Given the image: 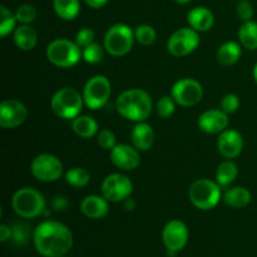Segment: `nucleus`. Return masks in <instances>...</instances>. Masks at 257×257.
<instances>
[{"mask_svg": "<svg viewBox=\"0 0 257 257\" xmlns=\"http://www.w3.org/2000/svg\"><path fill=\"white\" fill-rule=\"evenodd\" d=\"M34 247L44 257H62L73 247V233L64 223L44 221L35 227L33 233Z\"/></svg>", "mask_w": 257, "mask_h": 257, "instance_id": "1", "label": "nucleus"}, {"mask_svg": "<svg viewBox=\"0 0 257 257\" xmlns=\"http://www.w3.org/2000/svg\"><path fill=\"white\" fill-rule=\"evenodd\" d=\"M117 112L125 119L133 122H145L153 110L151 95L146 90L133 88L124 90L115 100Z\"/></svg>", "mask_w": 257, "mask_h": 257, "instance_id": "2", "label": "nucleus"}, {"mask_svg": "<svg viewBox=\"0 0 257 257\" xmlns=\"http://www.w3.org/2000/svg\"><path fill=\"white\" fill-rule=\"evenodd\" d=\"M13 210L23 218H34L45 210V200L39 191L30 187L18 190L12 198Z\"/></svg>", "mask_w": 257, "mask_h": 257, "instance_id": "3", "label": "nucleus"}, {"mask_svg": "<svg viewBox=\"0 0 257 257\" xmlns=\"http://www.w3.org/2000/svg\"><path fill=\"white\" fill-rule=\"evenodd\" d=\"M188 196L192 205L198 210H212L221 200V186L207 178H201L191 185Z\"/></svg>", "mask_w": 257, "mask_h": 257, "instance_id": "4", "label": "nucleus"}, {"mask_svg": "<svg viewBox=\"0 0 257 257\" xmlns=\"http://www.w3.org/2000/svg\"><path fill=\"white\" fill-rule=\"evenodd\" d=\"M83 95L77 89L70 87H64L62 89L57 90L52 98V109L58 117L63 119H74L79 115L82 110Z\"/></svg>", "mask_w": 257, "mask_h": 257, "instance_id": "5", "label": "nucleus"}, {"mask_svg": "<svg viewBox=\"0 0 257 257\" xmlns=\"http://www.w3.org/2000/svg\"><path fill=\"white\" fill-rule=\"evenodd\" d=\"M80 57V48L72 40L55 39L50 42L47 48L48 60L55 67L70 68L79 62Z\"/></svg>", "mask_w": 257, "mask_h": 257, "instance_id": "6", "label": "nucleus"}, {"mask_svg": "<svg viewBox=\"0 0 257 257\" xmlns=\"http://www.w3.org/2000/svg\"><path fill=\"white\" fill-rule=\"evenodd\" d=\"M135 39V32L128 25L118 23L105 33L104 49L113 57H122L132 49Z\"/></svg>", "mask_w": 257, "mask_h": 257, "instance_id": "7", "label": "nucleus"}, {"mask_svg": "<svg viewBox=\"0 0 257 257\" xmlns=\"http://www.w3.org/2000/svg\"><path fill=\"white\" fill-rule=\"evenodd\" d=\"M112 94V85L104 75H94L90 78L83 89V99L85 105L95 110L104 107Z\"/></svg>", "mask_w": 257, "mask_h": 257, "instance_id": "8", "label": "nucleus"}, {"mask_svg": "<svg viewBox=\"0 0 257 257\" xmlns=\"http://www.w3.org/2000/svg\"><path fill=\"white\" fill-rule=\"evenodd\" d=\"M33 176L42 182H54L63 175V163L55 156L43 153L33 160L30 166Z\"/></svg>", "mask_w": 257, "mask_h": 257, "instance_id": "9", "label": "nucleus"}, {"mask_svg": "<svg viewBox=\"0 0 257 257\" xmlns=\"http://www.w3.org/2000/svg\"><path fill=\"white\" fill-rule=\"evenodd\" d=\"M190 232L185 222L180 220H172L166 223L162 231V241L167 250L168 256H175L187 245Z\"/></svg>", "mask_w": 257, "mask_h": 257, "instance_id": "10", "label": "nucleus"}, {"mask_svg": "<svg viewBox=\"0 0 257 257\" xmlns=\"http://www.w3.org/2000/svg\"><path fill=\"white\" fill-rule=\"evenodd\" d=\"M171 97L182 107H192L201 102L203 97V88L200 82L192 78H183L173 84Z\"/></svg>", "mask_w": 257, "mask_h": 257, "instance_id": "11", "label": "nucleus"}, {"mask_svg": "<svg viewBox=\"0 0 257 257\" xmlns=\"http://www.w3.org/2000/svg\"><path fill=\"white\" fill-rule=\"evenodd\" d=\"M200 35L192 28H181L176 30L167 42V49L175 57H186L197 49Z\"/></svg>", "mask_w": 257, "mask_h": 257, "instance_id": "12", "label": "nucleus"}, {"mask_svg": "<svg viewBox=\"0 0 257 257\" xmlns=\"http://www.w3.org/2000/svg\"><path fill=\"white\" fill-rule=\"evenodd\" d=\"M100 190L103 197L110 202H122L132 195L133 183L122 173H112L104 178Z\"/></svg>", "mask_w": 257, "mask_h": 257, "instance_id": "13", "label": "nucleus"}, {"mask_svg": "<svg viewBox=\"0 0 257 257\" xmlns=\"http://www.w3.org/2000/svg\"><path fill=\"white\" fill-rule=\"evenodd\" d=\"M27 107L18 99H5L0 104V125L5 130L19 127L27 119Z\"/></svg>", "mask_w": 257, "mask_h": 257, "instance_id": "14", "label": "nucleus"}, {"mask_svg": "<svg viewBox=\"0 0 257 257\" xmlns=\"http://www.w3.org/2000/svg\"><path fill=\"white\" fill-rule=\"evenodd\" d=\"M110 161L115 167L123 171H133L140 166V151L135 146L120 143L110 151Z\"/></svg>", "mask_w": 257, "mask_h": 257, "instance_id": "15", "label": "nucleus"}, {"mask_svg": "<svg viewBox=\"0 0 257 257\" xmlns=\"http://www.w3.org/2000/svg\"><path fill=\"white\" fill-rule=\"evenodd\" d=\"M217 148L221 156L227 160L236 158L243 148V138L238 131L236 130H225L220 133L217 140Z\"/></svg>", "mask_w": 257, "mask_h": 257, "instance_id": "16", "label": "nucleus"}, {"mask_svg": "<svg viewBox=\"0 0 257 257\" xmlns=\"http://www.w3.org/2000/svg\"><path fill=\"white\" fill-rule=\"evenodd\" d=\"M198 128L207 135L222 133L227 130L228 117L222 109H210L198 117Z\"/></svg>", "mask_w": 257, "mask_h": 257, "instance_id": "17", "label": "nucleus"}, {"mask_svg": "<svg viewBox=\"0 0 257 257\" xmlns=\"http://www.w3.org/2000/svg\"><path fill=\"white\" fill-rule=\"evenodd\" d=\"M80 210H82L83 215L87 217L98 220V218H103L104 216H107L108 211H109V205H108L107 198H104L103 196L89 195L83 198V201L80 202Z\"/></svg>", "mask_w": 257, "mask_h": 257, "instance_id": "18", "label": "nucleus"}, {"mask_svg": "<svg viewBox=\"0 0 257 257\" xmlns=\"http://www.w3.org/2000/svg\"><path fill=\"white\" fill-rule=\"evenodd\" d=\"M187 22L196 32H207L213 27L215 17L210 9L205 7H196L187 14Z\"/></svg>", "mask_w": 257, "mask_h": 257, "instance_id": "19", "label": "nucleus"}, {"mask_svg": "<svg viewBox=\"0 0 257 257\" xmlns=\"http://www.w3.org/2000/svg\"><path fill=\"white\" fill-rule=\"evenodd\" d=\"M155 131L148 123L138 122L135 125L131 133V141L132 145L137 148L138 151H148L155 143Z\"/></svg>", "mask_w": 257, "mask_h": 257, "instance_id": "20", "label": "nucleus"}, {"mask_svg": "<svg viewBox=\"0 0 257 257\" xmlns=\"http://www.w3.org/2000/svg\"><path fill=\"white\" fill-rule=\"evenodd\" d=\"M14 42L19 49L32 50L38 43V34L29 24H22L14 30Z\"/></svg>", "mask_w": 257, "mask_h": 257, "instance_id": "21", "label": "nucleus"}, {"mask_svg": "<svg viewBox=\"0 0 257 257\" xmlns=\"http://www.w3.org/2000/svg\"><path fill=\"white\" fill-rule=\"evenodd\" d=\"M241 45L236 42H227L223 43L220 48H218L217 53H216V58H217V62L221 65H232L237 62L241 58Z\"/></svg>", "mask_w": 257, "mask_h": 257, "instance_id": "22", "label": "nucleus"}, {"mask_svg": "<svg viewBox=\"0 0 257 257\" xmlns=\"http://www.w3.org/2000/svg\"><path fill=\"white\" fill-rule=\"evenodd\" d=\"M72 127L75 135L79 136L80 138H85V140L98 135L97 120L89 115H78L77 118L73 119Z\"/></svg>", "mask_w": 257, "mask_h": 257, "instance_id": "23", "label": "nucleus"}, {"mask_svg": "<svg viewBox=\"0 0 257 257\" xmlns=\"http://www.w3.org/2000/svg\"><path fill=\"white\" fill-rule=\"evenodd\" d=\"M223 201L233 208L246 207L251 202V192L245 187H232L223 195Z\"/></svg>", "mask_w": 257, "mask_h": 257, "instance_id": "24", "label": "nucleus"}, {"mask_svg": "<svg viewBox=\"0 0 257 257\" xmlns=\"http://www.w3.org/2000/svg\"><path fill=\"white\" fill-rule=\"evenodd\" d=\"M238 40L248 50L257 49V23L253 20L245 22L238 29Z\"/></svg>", "mask_w": 257, "mask_h": 257, "instance_id": "25", "label": "nucleus"}, {"mask_svg": "<svg viewBox=\"0 0 257 257\" xmlns=\"http://www.w3.org/2000/svg\"><path fill=\"white\" fill-rule=\"evenodd\" d=\"M53 7L63 20H74L80 12L79 0H53Z\"/></svg>", "mask_w": 257, "mask_h": 257, "instance_id": "26", "label": "nucleus"}, {"mask_svg": "<svg viewBox=\"0 0 257 257\" xmlns=\"http://www.w3.org/2000/svg\"><path fill=\"white\" fill-rule=\"evenodd\" d=\"M237 175V166L233 162H231V161H225V162H222L218 166L217 171H216V182L221 187H227L236 180Z\"/></svg>", "mask_w": 257, "mask_h": 257, "instance_id": "27", "label": "nucleus"}, {"mask_svg": "<svg viewBox=\"0 0 257 257\" xmlns=\"http://www.w3.org/2000/svg\"><path fill=\"white\" fill-rule=\"evenodd\" d=\"M65 181L73 187H85L90 181V175L85 168L74 167L65 173Z\"/></svg>", "mask_w": 257, "mask_h": 257, "instance_id": "28", "label": "nucleus"}, {"mask_svg": "<svg viewBox=\"0 0 257 257\" xmlns=\"http://www.w3.org/2000/svg\"><path fill=\"white\" fill-rule=\"evenodd\" d=\"M17 17L15 13L10 12L8 8L0 7V35L3 38L7 37L8 34L15 30V25H17Z\"/></svg>", "mask_w": 257, "mask_h": 257, "instance_id": "29", "label": "nucleus"}, {"mask_svg": "<svg viewBox=\"0 0 257 257\" xmlns=\"http://www.w3.org/2000/svg\"><path fill=\"white\" fill-rule=\"evenodd\" d=\"M82 57L88 64H98L104 57V49L98 43H92L82 50Z\"/></svg>", "mask_w": 257, "mask_h": 257, "instance_id": "30", "label": "nucleus"}, {"mask_svg": "<svg viewBox=\"0 0 257 257\" xmlns=\"http://www.w3.org/2000/svg\"><path fill=\"white\" fill-rule=\"evenodd\" d=\"M135 37L136 40L142 45H151L155 43L157 34H156L155 28L147 24H142L136 28Z\"/></svg>", "mask_w": 257, "mask_h": 257, "instance_id": "31", "label": "nucleus"}, {"mask_svg": "<svg viewBox=\"0 0 257 257\" xmlns=\"http://www.w3.org/2000/svg\"><path fill=\"white\" fill-rule=\"evenodd\" d=\"M37 9L32 4H23L15 12V17L20 24H30L37 18Z\"/></svg>", "mask_w": 257, "mask_h": 257, "instance_id": "32", "label": "nucleus"}, {"mask_svg": "<svg viewBox=\"0 0 257 257\" xmlns=\"http://www.w3.org/2000/svg\"><path fill=\"white\" fill-rule=\"evenodd\" d=\"M176 104L177 103L175 102L172 97H168V95H165V97L161 98L160 100L156 104V110H157V114L160 115L161 118H168L175 113Z\"/></svg>", "mask_w": 257, "mask_h": 257, "instance_id": "33", "label": "nucleus"}, {"mask_svg": "<svg viewBox=\"0 0 257 257\" xmlns=\"http://www.w3.org/2000/svg\"><path fill=\"white\" fill-rule=\"evenodd\" d=\"M97 142L100 147L104 148V150H109V151H112L113 148L117 146V143H115L114 133L109 130L99 131L97 135Z\"/></svg>", "mask_w": 257, "mask_h": 257, "instance_id": "34", "label": "nucleus"}, {"mask_svg": "<svg viewBox=\"0 0 257 257\" xmlns=\"http://www.w3.org/2000/svg\"><path fill=\"white\" fill-rule=\"evenodd\" d=\"M240 107V99L233 93H228L221 100V109L226 113V114H231L235 113Z\"/></svg>", "mask_w": 257, "mask_h": 257, "instance_id": "35", "label": "nucleus"}, {"mask_svg": "<svg viewBox=\"0 0 257 257\" xmlns=\"http://www.w3.org/2000/svg\"><path fill=\"white\" fill-rule=\"evenodd\" d=\"M75 43L78 44V47L84 49L85 47H88L89 44L94 43V32L90 28H83L75 35Z\"/></svg>", "mask_w": 257, "mask_h": 257, "instance_id": "36", "label": "nucleus"}, {"mask_svg": "<svg viewBox=\"0 0 257 257\" xmlns=\"http://www.w3.org/2000/svg\"><path fill=\"white\" fill-rule=\"evenodd\" d=\"M236 12H237L238 18L241 20H243V22L252 20L253 7L248 0H241V2H238L237 7H236Z\"/></svg>", "mask_w": 257, "mask_h": 257, "instance_id": "37", "label": "nucleus"}, {"mask_svg": "<svg viewBox=\"0 0 257 257\" xmlns=\"http://www.w3.org/2000/svg\"><path fill=\"white\" fill-rule=\"evenodd\" d=\"M25 226L23 223H20V226H15L14 230H13V237H14L15 242L24 243L28 238V231L27 228H24Z\"/></svg>", "mask_w": 257, "mask_h": 257, "instance_id": "38", "label": "nucleus"}, {"mask_svg": "<svg viewBox=\"0 0 257 257\" xmlns=\"http://www.w3.org/2000/svg\"><path fill=\"white\" fill-rule=\"evenodd\" d=\"M10 237H13V230L7 225L0 226V241L3 243L7 242L8 240H10Z\"/></svg>", "mask_w": 257, "mask_h": 257, "instance_id": "39", "label": "nucleus"}, {"mask_svg": "<svg viewBox=\"0 0 257 257\" xmlns=\"http://www.w3.org/2000/svg\"><path fill=\"white\" fill-rule=\"evenodd\" d=\"M88 7L93 8V9H100V8L105 7L108 0H83Z\"/></svg>", "mask_w": 257, "mask_h": 257, "instance_id": "40", "label": "nucleus"}, {"mask_svg": "<svg viewBox=\"0 0 257 257\" xmlns=\"http://www.w3.org/2000/svg\"><path fill=\"white\" fill-rule=\"evenodd\" d=\"M135 207H136V203H135V201H133V200H131V198H127V200L124 201V208L127 211L135 210Z\"/></svg>", "mask_w": 257, "mask_h": 257, "instance_id": "41", "label": "nucleus"}, {"mask_svg": "<svg viewBox=\"0 0 257 257\" xmlns=\"http://www.w3.org/2000/svg\"><path fill=\"white\" fill-rule=\"evenodd\" d=\"M252 74H253V79H255V82H256V84H257V63L255 64V67H253Z\"/></svg>", "mask_w": 257, "mask_h": 257, "instance_id": "42", "label": "nucleus"}, {"mask_svg": "<svg viewBox=\"0 0 257 257\" xmlns=\"http://www.w3.org/2000/svg\"><path fill=\"white\" fill-rule=\"evenodd\" d=\"M175 2L178 3V4L185 5V4H188V3H191V2H192V0H175Z\"/></svg>", "mask_w": 257, "mask_h": 257, "instance_id": "43", "label": "nucleus"}, {"mask_svg": "<svg viewBox=\"0 0 257 257\" xmlns=\"http://www.w3.org/2000/svg\"><path fill=\"white\" fill-rule=\"evenodd\" d=\"M62 257H64V256H62Z\"/></svg>", "mask_w": 257, "mask_h": 257, "instance_id": "44", "label": "nucleus"}]
</instances>
